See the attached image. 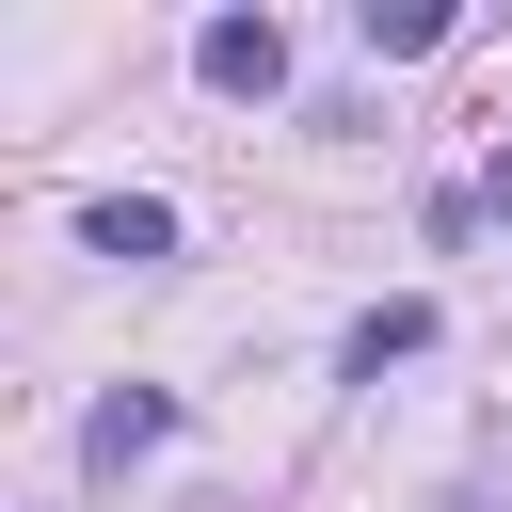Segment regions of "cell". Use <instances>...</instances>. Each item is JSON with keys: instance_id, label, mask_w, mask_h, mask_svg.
I'll use <instances>...</instances> for the list:
<instances>
[{"instance_id": "obj_1", "label": "cell", "mask_w": 512, "mask_h": 512, "mask_svg": "<svg viewBox=\"0 0 512 512\" xmlns=\"http://www.w3.org/2000/svg\"><path fill=\"white\" fill-rule=\"evenodd\" d=\"M192 80H208V96H288V32H272V16H208V32H192Z\"/></svg>"}, {"instance_id": "obj_2", "label": "cell", "mask_w": 512, "mask_h": 512, "mask_svg": "<svg viewBox=\"0 0 512 512\" xmlns=\"http://www.w3.org/2000/svg\"><path fill=\"white\" fill-rule=\"evenodd\" d=\"M80 256H112V272H160V256H176V208H160V192H96V208H80Z\"/></svg>"}, {"instance_id": "obj_3", "label": "cell", "mask_w": 512, "mask_h": 512, "mask_svg": "<svg viewBox=\"0 0 512 512\" xmlns=\"http://www.w3.org/2000/svg\"><path fill=\"white\" fill-rule=\"evenodd\" d=\"M160 432H176V400H144V384H128V400H96V432H80V448H96V464H144Z\"/></svg>"}, {"instance_id": "obj_4", "label": "cell", "mask_w": 512, "mask_h": 512, "mask_svg": "<svg viewBox=\"0 0 512 512\" xmlns=\"http://www.w3.org/2000/svg\"><path fill=\"white\" fill-rule=\"evenodd\" d=\"M352 32H368V48H384V64H416V48H432V32H448V0H352Z\"/></svg>"}, {"instance_id": "obj_5", "label": "cell", "mask_w": 512, "mask_h": 512, "mask_svg": "<svg viewBox=\"0 0 512 512\" xmlns=\"http://www.w3.org/2000/svg\"><path fill=\"white\" fill-rule=\"evenodd\" d=\"M416 352H432V304H384V320L352 336V368H368V384H384V368H416Z\"/></svg>"}, {"instance_id": "obj_6", "label": "cell", "mask_w": 512, "mask_h": 512, "mask_svg": "<svg viewBox=\"0 0 512 512\" xmlns=\"http://www.w3.org/2000/svg\"><path fill=\"white\" fill-rule=\"evenodd\" d=\"M480 208H496V224H512V144H496V160H480Z\"/></svg>"}]
</instances>
